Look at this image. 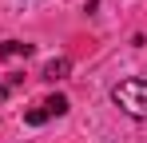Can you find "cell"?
I'll return each instance as SVG.
<instances>
[{
	"label": "cell",
	"instance_id": "obj_1",
	"mask_svg": "<svg viewBox=\"0 0 147 143\" xmlns=\"http://www.w3.org/2000/svg\"><path fill=\"white\" fill-rule=\"evenodd\" d=\"M111 99H115V107L127 111L131 119H147V80H139V76L119 80V84L111 88Z\"/></svg>",
	"mask_w": 147,
	"mask_h": 143
},
{
	"label": "cell",
	"instance_id": "obj_4",
	"mask_svg": "<svg viewBox=\"0 0 147 143\" xmlns=\"http://www.w3.org/2000/svg\"><path fill=\"white\" fill-rule=\"evenodd\" d=\"M40 107L48 111V119H56V115H68V107H72V103H68V95H48Z\"/></svg>",
	"mask_w": 147,
	"mask_h": 143
},
{
	"label": "cell",
	"instance_id": "obj_2",
	"mask_svg": "<svg viewBox=\"0 0 147 143\" xmlns=\"http://www.w3.org/2000/svg\"><path fill=\"white\" fill-rule=\"evenodd\" d=\"M68 72H72V60H68V56H56V60H48V64H44V72H40V76H44L48 84H56V80H64Z\"/></svg>",
	"mask_w": 147,
	"mask_h": 143
},
{
	"label": "cell",
	"instance_id": "obj_6",
	"mask_svg": "<svg viewBox=\"0 0 147 143\" xmlns=\"http://www.w3.org/2000/svg\"><path fill=\"white\" fill-rule=\"evenodd\" d=\"M4 99H8V84H0V103H4Z\"/></svg>",
	"mask_w": 147,
	"mask_h": 143
},
{
	"label": "cell",
	"instance_id": "obj_3",
	"mask_svg": "<svg viewBox=\"0 0 147 143\" xmlns=\"http://www.w3.org/2000/svg\"><path fill=\"white\" fill-rule=\"evenodd\" d=\"M16 56H32V44H24V40H4L0 44V60H16Z\"/></svg>",
	"mask_w": 147,
	"mask_h": 143
},
{
	"label": "cell",
	"instance_id": "obj_5",
	"mask_svg": "<svg viewBox=\"0 0 147 143\" xmlns=\"http://www.w3.org/2000/svg\"><path fill=\"white\" fill-rule=\"evenodd\" d=\"M24 123H28V127H40V123H48V111H44V107H28Z\"/></svg>",
	"mask_w": 147,
	"mask_h": 143
}]
</instances>
